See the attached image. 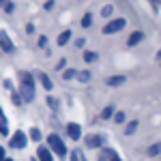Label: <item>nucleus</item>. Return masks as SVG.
Instances as JSON below:
<instances>
[{
	"instance_id": "27",
	"label": "nucleus",
	"mask_w": 161,
	"mask_h": 161,
	"mask_svg": "<svg viewBox=\"0 0 161 161\" xmlns=\"http://www.w3.org/2000/svg\"><path fill=\"white\" fill-rule=\"evenodd\" d=\"M4 159H7V157H4V148L0 146V161H4Z\"/></svg>"
},
{
	"instance_id": "5",
	"label": "nucleus",
	"mask_w": 161,
	"mask_h": 161,
	"mask_svg": "<svg viewBox=\"0 0 161 161\" xmlns=\"http://www.w3.org/2000/svg\"><path fill=\"white\" fill-rule=\"evenodd\" d=\"M105 144V137L103 136H88L86 137V146L88 148H99V146H103Z\"/></svg>"
},
{
	"instance_id": "7",
	"label": "nucleus",
	"mask_w": 161,
	"mask_h": 161,
	"mask_svg": "<svg viewBox=\"0 0 161 161\" xmlns=\"http://www.w3.org/2000/svg\"><path fill=\"white\" fill-rule=\"evenodd\" d=\"M99 161H120V159H118V155H116V153H114L112 148H105L103 153H101Z\"/></svg>"
},
{
	"instance_id": "2",
	"label": "nucleus",
	"mask_w": 161,
	"mask_h": 161,
	"mask_svg": "<svg viewBox=\"0 0 161 161\" xmlns=\"http://www.w3.org/2000/svg\"><path fill=\"white\" fill-rule=\"evenodd\" d=\"M47 144H50L52 150H56L58 157H67V148H64V144H62V140L58 136H50L47 137Z\"/></svg>"
},
{
	"instance_id": "26",
	"label": "nucleus",
	"mask_w": 161,
	"mask_h": 161,
	"mask_svg": "<svg viewBox=\"0 0 161 161\" xmlns=\"http://www.w3.org/2000/svg\"><path fill=\"white\" fill-rule=\"evenodd\" d=\"M64 64H67V60H60L58 64H56V69H64Z\"/></svg>"
},
{
	"instance_id": "4",
	"label": "nucleus",
	"mask_w": 161,
	"mask_h": 161,
	"mask_svg": "<svg viewBox=\"0 0 161 161\" xmlns=\"http://www.w3.org/2000/svg\"><path fill=\"white\" fill-rule=\"evenodd\" d=\"M26 142H28V137H26L22 131H17V133L11 137V148H24Z\"/></svg>"
},
{
	"instance_id": "10",
	"label": "nucleus",
	"mask_w": 161,
	"mask_h": 161,
	"mask_svg": "<svg viewBox=\"0 0 161 161\" xmlns=\"http://www.w3.org/2000/svg\"><path fill=\"white\" fill-rule=\"evenodd\" d=\"M39 77H41V84H43V88H45V90H52V86H54V84H52V80H50V77H47L45 73H41Z\"/></svg>"
},
{
	"instance_id": "18",
	"label": "nucleus",
	"mask_w": 161,
	"mask_h": 161,
	"mask_svg": "<svg viewBox=\"0 0 161 161\" xmlns=\"http://www.w3.org/2000/svg\"><path fill=\"white\" fill-rule=\"evenodd\" d=\"M84 60H86V62L97 60V54H95V52H86V54H84Z\"/></svg>"
},
{
	"instance_id": "29",
	"label": "nucleus",
	"mask_w": 161,
	"mask_h": 161,
	"mask_svg": "<svg viewBox=\"0 0 161 161\" xmlns=\"http://www.w3.org/2000/svg\"><path fill=\"white\" fill-rule=\"evenodd\" d=\"M4 161H11V159H4Z\"/></svg>"
},
{
	"instance_id": "24",
	"label": "nucleus",
	"mask_w": 161,
	"mask_h": 161,
	"mask_svg": "<svg viewBox=\"0 0 161 161\" xmlns=\"http://www.w3.org/2000/svg\"><path fill=\"white\" fill-rule=\"evenodd\" d=\"M71 77H75V71H73V69H69V71H64V80H71Z\"/></svg>"
},
{
	"instance_id": "17",
	"label": "nucleus",
	"mask_w": 161,
	"mask_h": 161,
	"mask_svg": "<svg viewBox=\"0 0 161 161\" xmlns=\"http://www.w3.org/2000/svg\"><path fill=\"white\" fill-rule=\"evenodd\" d=\"M77 77H80V82H88L90 80V71H82V73H75Z\"/></svg>"
},
{
	"instance_id": "13",
	"label": "nucleus",
	"mask_w": 161,
	"mask_h": 161,
	"mask_svg": "<svg viewBox=\"0 0 161 161\" xmlns=\"http://www.w3.org/2000/svg\"><path fill=\"white\" fill-rule=\"evenodd\" d=\"M69 39H71V30H64L60 37H58V45H64V43H67Z\"/></svg>"
},
{
	"instance_id": "6",
	"label": "nucleus",
	"mask_w": 161,
	"mask_h": 161,
	"mask_svg": "<svg viewBox=\"0 0 161 161\" xmlns=\"http://www.w3.org/2000/svg\"><path fill=\"white\" fill-rule=\"evenodd\" d=\"M0 45H2L4 52H13V43H11V39H9V35L4 30H0Z\"/></svg>"
},
{
	"instance_id": "3",
	"label": "nucleus",
	"mask_w": 161,
	"mask_h": 161,
	"mask_svg": "<svg viewBox=\"0 0 161 161\" xmlns=\"http://www.w3.org/2000/svg\"><path fill=\"white\" fill-rule=\"evenodd\" d=\"M123 28H125V19H114L110 24H105L103 32H105V35H114V32H118V30H123Z\"/></svg>"
},
{
	"instance_id": "19",
	"label": "nucleus",
	"mask_w": 161,
	"mask_h": 161,
	"mask_svg": "<svg viewBox=\"0 0 161 161\" xmlns=\"http://www.w3.org/2000/svg\"><path fill=\"white\" fill-rule=\"evenodd\" d=\"M159 150H161V144H155V146H150V148H148V155L155 157V155H159Z\"/></svg>"
},
{
	"instance_id": "15",
	"label": "nucleus",
	"mask_w": 161,
	"mask_h": 161,
	"mask_svg": "<svg viewBox=\"0 0 161 161\" xmlns=\"http://www.w3.org/2000/svg\"><path fill=\"white\" fill-rule=\"evenodd\" d=\"M136 129H137V120H131V123L127 125V131H125V133L131 136V133H136Z\"/></svg>"
},
{
	"instance_id": "1",
	"label": "nucleus",
	"mask_w": 161,
	"mask_h": 161,
	"mask_svg": "<svg viewBox=\"0 0 161 161\" xmlns=\"http://www.w3.org/2000/svg\"><path fill=\"white\" fill-rule=\"evenodd\" d=\"M19 95L24 101L35 99V82H32V75L26 73V71L19 73Z\"/></svg>"
},
{
	"instance_id": "12",
	"label": "nucleus",
	"mask_w": 161,
	"mask_h": 161,
	"mask_svg": "<svg viewBox=\"0 0 161 161\" xmlns=\"http://www.w3.org/2000/svg\"><path fill=\"white\" fill-rule=\"evenodd\" d=\"M0 133H9V125H7V118L2 116V110H0Z\"/></svg>"
},
{
	"instance_id": "21",
	"label": "nucleus",
	"mask_w": 161,
	"mask_h": 161,
	"mask_svg": "<svg viewBox=\"0 0 161 161\" xmlns=\"http://www.w3.org/2000/svg\"><path fill=\"white\" fill-rule=\"evenodd\" d=\"M30 137H32L35 142H39V140H41V133H39V129H32V131H30Z\"/></svg>"
},
{
	"instance_id": "20",
	"label": "nucleus",
	"mask_w": 161,
	"mask_h": 161,
	"mask_svg": "<svg viewBox=\"0 0 161 161\" xmlns=\"http://www.w3.org/2000/svg\"><path fill=\"white\" fill-rule=\"evenodd\" d=\"M47 103H50V108H52V110H58V101L54 99V97H47Z\"/></svg>"
},
{
	"instance_id": "11",
	"label": "nucleus",
	"mask_w": 161,
	"mask_h": 161,
	"mask_svg": "<svg viewBox=\"0 0 161 161\" xmlns=\"http://www.w3.org/2000/svg\"><path fill=\"white\" fill-rule=\"evenodd\" d=\"M123 82H125L123 75H114V77H110V80H108V84H110V86H120Z\"/></svg>"
},
{
	"instance_id": "23",
	"label": "nucleus",
	"mask_w": 161,
	"mask_h": 161,
	"mask_svg": "<svg viewBox=\"0 0 161 161\" xmlns=\"http://www.w3.org/2000/svg\"><path fill=\"white\" fill-rule=\"evenodd\" d=\"M112 112H114V110H112V105H108V108L103 110V118H110V116H112Z\"/></svg>"
},
{
	"instance_id": "16",
	"label": "nucleus",
	"mask_w": 161,
	"mask_h": 161,
	"mask_svg": "<svg viewBox=\"0 0 161 161\" xmlns=\"http://www.w3.org/2000/svg\"><path fill=\"white\" fill-rule=\"evenodd\" d=\"M90 24H92V17H90V13H86V15L82 17V26H84V28H88Z\"/></svg>"
},
{
	"instance_id": "14",
	"label": "nucleus",
	"mask_w": 161,
	"mask_h": 161,
	"mask_svg": "<svg viewBox=\"0 0 161 161\" xmlns=\"http://www.w3.org/2000/svg\"><path fill=\"white\" fill-rule=\"evenodd\" d=\"M140 41H142V32H133V35L129 37V45H136Z\"/></svg>"
},
{
	"instance_id": "22",
	"label": "nucleus",
	"mask_w": 161,
	"mask_h": 161,
	"mask_svg": "<svg viewBox=\"0 0 161 161\" xmlns=\"http://www.w3.org/2000/svg\"><path fill=\"white\" fill-rule=\"evenodd\" d=\"M112 11H114V9H112L110 4H108V7H103V11H101V15H105V17H108V15H112Z\"/></svg>"
},
{
	"instance_id": "28",
	"label": "nucleus",
	"mask_w": 161,
	"mask_h": 161,
	"mask_svg": "<svg viewBox=\"0 0 161 161\" xmlns=\"http://www.w3.org/2000/svg\"><path fill=\"white\" fill-rule=\"evenodd\" d=\"M2 4H7V0H0V7H2Z\"/></svg>"
},
{
	"instance_id": "25",
	"label": "nucleus",
	"mask_w": 161,
	"mask_h": 161,
	"mask_svg": "<svg viewBox=\"0 0 161 161\" xmlns=\"http://www.w3.org/2000/svg\"><path fill=\"white\" fill-rule=\"evenodd\" d=\"M125 120V114L123 112H118V114H116V123H123Z\"/></svg>"
},
{
	"instance_id": "8",
	"label": "nucleus",
	"mask_w": 161,
	"mask_h": 161,
	"mask_svg": "<svg viewBox=\"0 0 161 161\" xmlns=\"http://www.w3.org/2000/svg\"><path fill=\"white\" fill-rule=\"evenodd\" d=\"M67 131H69V136L73 137V140H80V136H82V133H80V131H82V129H80V125H69V127H67Z\"/></svg>"
},
{
	"instance_id": "9",
	"label": "nucleus",
	"mask_w": 161,
	"mask_h": 161,
	"mask_svg": "<svg viewBox=\"0 0 161 161\" xmlns=\"http://www.w3.org/2000/svg\"><path fill=\"white\" fill-rule=\"evenodd\" d=\"M39 159H41V161H52L50 148H41V146H39Z\"/></svg>"
}]
</instances>
